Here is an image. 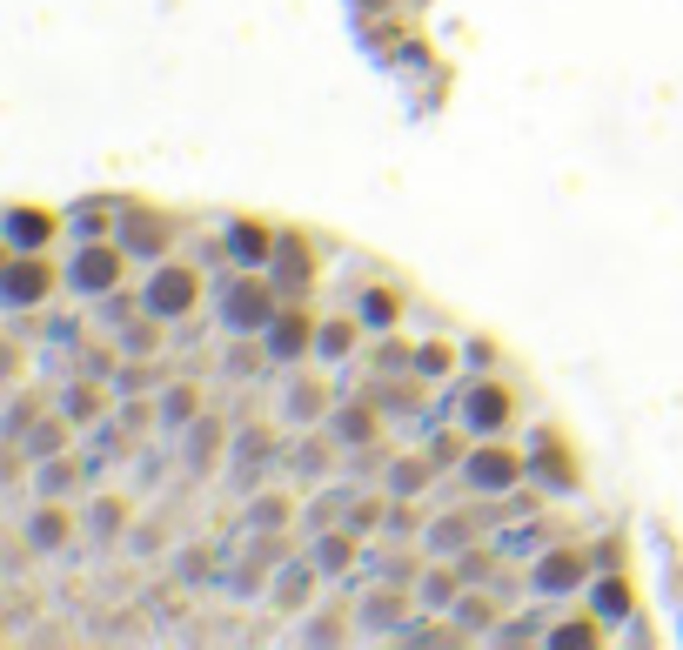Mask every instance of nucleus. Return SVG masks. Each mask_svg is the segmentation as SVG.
<instances>
[{"label":"nucleus","mask_w":683,"mask_h":650,"mask_svg":"<svg viewBox=\"0 0 683 650\" xmlns=\"http://www.w3.org/2000/svg\"><path fill=\"white\" fill-rule=\"evenodd\" d=\"M181 302H188V282H181V275L155 282V309H181Z\"/></svg>","instance_id":"1"}]
</instances>
